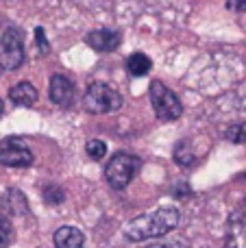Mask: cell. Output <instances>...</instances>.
Returning <instances> with one entry per match:
<instances>
[{"mask_svg":"<svg viewBox=\"0 0 246 248\" xmlns=\"http://www.w3.org/2000/svg\"><path fill=\"white\" fill-rule=\"evenodd\" d=\"M181 214L177 207H161L151 214H144L139 218H133L124 227V237L129 242H144L153 240V237H161L177 229Z\"/></svg>","mask_w":246,"mask_h":248,"instance_id":"1","label":"cell"},{"mask_svg":"<svg viewBox=\"0 0 246 248\" xmlns=\"http://www.w3.org/2000/svg\"><path fill=\"white\" fill-rule=\"evenodd\" d=\"M142 166V159L135 157L131 153H116L109 159L107 168H105V176H107V183L113 189H124L131 183V179L135 176V172Z\"/></svg>","mask_w":246,"mask_h":248,"instance_id":"2","label":"cell"},{"mask_svg":"<svg viewBox=\"0 0 246 248\" xmlns=\"http://www.w3.org/2000/svg\"><path fill=\"white\" fill-rule=\"evenodd\" d=\"M151 105H153V111L159 120L164 122H172V120H179L183 113V107H181V100L179 96L174 94L172 90L164 85L161 81H153L151 83Z\"/></svg>","mask_w":246,"mask_h":248,"instance_id":"3","label":"cell"},{"mask_svg":"<svg viewBox=\"0 0 246 248\" xmlns=\"http://www.w3.org/2000/svg\"><path fill=\"white\" fill-rule=\"evenodd\" d=\"M83 100H85V109L92 113H111L122 107V96L105 83H92Z\"/></svg>","mask_w":246,"mask_h":248,"instance_id":"4","label":"cell"},{"mask_svg":"<svg viewBox=\"0 0 246 248\" xmlns=\"http://www.w3.org/2000/svg\"><path fill=\"white\" fill-rule=\"evenodd\" d=\"M24 61V37L22 31L7 29L0 37V68L15 70Z\"/></svg>","mask_w":246,"mask_h":248,"instance_id":"5","label":"cell"},{"mask_svg":"<svg viewBox=\"0 0 246 248\" xmlns=\"http://www.w3.org/2000/svg\"><path fill=\"white\" fill-rule=\"evenodd\" d=\"M0 163L7 168H26L33 163V153L20 137H7L0 141Z\"/></svg>","mask_w":246,"mask_h":248,"instance_id":"6","label":"cell"},{"mask_svg":"<svg viewBox=\"0 0 246 248\" xmlns=\"http://www.w3.org/2000/svg\"><path fill=\"white\" fill-rule=\"evenodd\" d=\"M227 248H246V201L227 222Z\"/></svg>","mask_w":246,"mask_h":248,"instance_id":"7","label":"cell"},{"mask_svg":"<svg viewBox=\"0 0 246 248\" xmlns=\"http://www.w3.org/2000/svg\"><path fill=\"white\" fill-rule=\"evenodd\" d=\"M120 42H122V35L111 29H96L85 35V44H90V46L98 52L116 50V48L120 46Z\"/></svg>","mask_w":246,"mask_h":248,"instance_id":"8","label":"cell"},{"mask_svg":"<svg viewBox=\"0 0 246 248\" xmlns=\"http://www.w3.org/2000/svg\"><path fill=\"white\" fill-rule=\"evenodd\" d=\"M48 96H50V100L55 105H61V107H65V105L72 100V96H74L72 81H70L68 77H63V74H55V77H50Z\"/></svg>","mask_w":246,"mask_h":248,"instance_id":"9","label":"cell"},{"mask_svg":"<svg viewBox=\"0 0 246 248\" xmlns=\"http://www.w3.org/2000/svg\"><path fill=\"white\" fill-rule=\"evenodd\" d=\"M9 98L13 100L20 107H33L37 103V90H35L33 83L29 81H20L17 85H13L9 90Z\"/></svg>","mask_w":246,"mask_h":248,"instance_id":"10","label":"cell"},{"mask_svg":"<svg viewBox=\"0 0 246 248\" xmlns=\"http://www.w3.org/2000/svg\"><path fill=\"white\" fill-rule=\"evenodd\" d=\"M85 237L77 227H61L55 231V246L57 248H83Z\"/></svg>","mask_w":246,"mask_h":248,"instance_id":"11","label":"cell"},{"mask_svg":"<svg viewBox=\"0 0 246 248\" xmlns=\"http://www.w3.org/2000/svg\"><path fill=\"white\" fill-rule=\"evenodd\" d=\"M153 68V61L148 59L146 55H142V52H133V55L126 59V70H129L133 77H144V74H148Z\"/></svg>","mask_w":246,"mask_h":248,"instance_id":"12","label":"cell"},{"mask_svg":"<svg viewBox=\"0 0 246 248\" xmlns=\"http://www.w3.org/2000/svg\"><path fill=\"white\" fill-rule=\"evenodd\" d=\"M174 161L181 163V166H192V163L196 161L194 148H192L190 141H181V144H177V148H174Z\"/></svg>","mask_w":246,"mask_h":248,"instance_id":"13","label":"cell"},{"mask_svg":"<svg viewBox=\"0 0 246 248\" xmlns=\"http://www.w3.org/2000/svg\"><path fill=\"white\" fill-rule=\"evenodd\" d=\"M85 150H87V157L94 159V161H98V159H103L105 155H107V144L100 140H90L85 144Z\"/></svg>","mask_w":246,"mask_h":248,"instance_id":"14","label":"cell"},{"mask_svg":"<svg viewBox=\"0 0 246 248\" xmlns=\"http://www.w3.org/2000/svg\"><path fill=\"white\" fill-rule=\"evenodd\" d=\"M44 198H46L48 205H59V202H63L65 194L61 187H57V185H48L46 189H44Z\"/></svg>","mask_w":246,"mask_h":248,"instance_id":"15","label":"cell"},{"mask_svg":"<svg viewBox=\"0 0 246 248\" xmlns=\"http://www.w3.org/2000/svg\"><path fill=\"white\" fill-rule=\"evenodd\" d=\"M11 237H13V227L7 218L0 216V248H7L11 244Z\"/></svg>","mask_w":246,"mask_h":248,"instance_id":"16","label":"cell"},{"mask_svg":"<svg viewBox=\"0 0 246 248\" xmlns=\"http://www.w3.org/2000/svg\"><path fill=\"white\" fill-rule=\"evenodd\" d=\"M35 44H37V50H39V55H42V57H46L48 52H50V44H48L46 33H44L42 26H37V29H35Z\"/></svg>","mask_w":246,"mask_h":248,"instance_id":"17","label":"cell"},{"mask_svg":"<svg viewBox=\"0 0 246 248\" xmlns=\"http://www.w3.org/2000/svg\"><path fill=\"white\" fill-rule=\"evenodd\" d=\"M227 140L233 141V144H244L246 141V124H238V126L229 128V131H227Z\"/></svg>","mask_w":246,"mask_h":248,"instance_id":"18","label":"cell"},{"mask_svg":"<svg viewBox=\"0 0 246 248\" xmlns=\"http://www.w3.org/2000/svg\"><path fill=\"white\" fill-rule=\"evenodd\" d=\"M227 9H231V11H244L246 0H227Z\"/></svg>","mask_w":246,"mask_h":248,"instance_id":"19","label":"cell"},{"mask_svg":"<svg viewBox=\"0 0 246 248\" xmlns=\"http://www.w3.org/2000/svg\"><path fill=\"white\" fill-rule=\"evenodd\" d=\"M153 248H187V246H185V242H166V244L153 246Z\"/></svg>","mask_w":246,"mask_h":248,"instance_id":"20","label":"cell"},{"mask_svg":"<svg viewBox=\"0 0 246 248\" xmlns=\"http://www.w3.org/2000/svg\"><path fill=\"white\" fill-rule=\"evenodd\" d=\"M2 111H4V107H2V100H0V118H2Z\"/></svg>","mask_w":246,"mask_h":248,"instance_id":"21","label":"cell"}]
</instances>
